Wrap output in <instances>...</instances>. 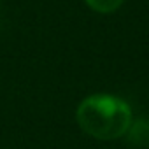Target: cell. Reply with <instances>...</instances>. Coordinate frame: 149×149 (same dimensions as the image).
Here are the masks:
<instances>
[{
    "instance_id": "3957f363",
    "label": "cell",
    "mask_w": 149,
    "mask_h": 149,
    "mask_svg": "<svg viewBox=\"0 0 149 149\" xmlns=\"http://www.w3.org/2000/svg\"><path fill=\"white\" fill-rule=\"evenodd\" d=\"M84 2L97 13L107 14V13H114L116 9H119L123 6L125 0H84Z\"/></svg>"
},
{
    "instance_id": "7a4b0ae2",
    "label": "cell",
    "mask_w": 149,
    "mask_h": 149,
    "mask_svg": "<svg viewBox=\"0 0 149 149\" xmlns=\"http://www.w3.org/2000/svg\"><path fill=\"white\" fill-rule=\"evenodd\" d=\"M130 142L140 147H149V121L147 119H139L137 123L132 121L128 132Z\"/></svg>"
},
{
    "instance_id": "6da1fadb",
    "label": "cell",
    "mask_w": 149,
    "mask_h": 149,
    "mask_svg": "<svg viewBox=\"0 0 149 149\" xmlns=\"http://www.w3.org/2000/svg\"><path fill=\"white\" fill-rule=\"evenodd\" d=\"M77 123L93 139L114 140L123 137L133 118L130 105L112 95H91L84 98L77 107Z\"/></svg>"
}]
</instances>
